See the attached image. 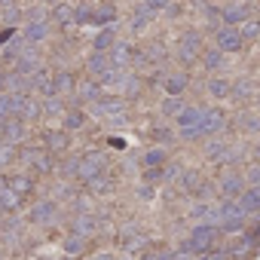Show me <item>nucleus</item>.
I'll return each instance as SVG.
<instances>
[{"label": "nucleus", "mask_w": 260, "mask_h": 260, "mask_svg": "<svg viewBox=\"0 0 260 260\" xmlns=\"http://www.w3.org/2000/svg\"><path fill=\"white\" fill-rule=\"evenodd\" d=\"M214 236H217V230H214V226H208V223H205V226H196V230L190 233V239L184 242V248H181V251H184V254L208 251V248L214 245Z\"/></svg>", "instance_id": "obj_1"}, {"label": "nucleus", "mask_w": 260, "mask_h": 260, "mask_svg": "<svg viewBox=\"0 0 260 260\" xmlns=\"http://www.w3.org/2000/svg\"><path fill=\"white\" fill-rule=\"evenodd\" d=\"M25 104H28V95H22V92H7L4 98H0V119L22 116Z\"/></svg>", "instance_id": "obj_2"}, {"label": "nucleus", "mask_w": 260, "mask_h": 260, "mask_svg": "<svg viewBox=\"0 0 260 260\" xmlns=\"http://www.w3.org/2000/svg\"><path fill=\"white\" fill-rule=\"evenodd\" d=\"M101 169H104V156H101V153H89V156H83V159H80L77 175H80L83 181L95 184V181H98V175H101Z\"/></svg>", "instance_id": "obj_3"}, {"label": "nucleus", "mask_w": 260, "mask_h": 260, "mask_svg": "<svg viewBox=\"0 0 260 260\" xmlns=\"http://www.w3.org/2000/svg\"><path fill=\"white\" fill-rule=\"evenodd\" d=\"M217 49L220 52H239L242 49V34L236 28H220L217 31Z\"/></svg>", "instance_id": "obj_4"}, {"label": "nucleus", "mask_w": 260, "mask_h": 260, "mask_svg": "<svg viewBox=\"0 0 260 260\" xmlns=\"http://www.w3.org/2000/svg\"><path fill=\"white\" fill-rule=\"evenodd\" d=\"M205 107H184L181 113H178V125L181 128H196V125H202V119H205Z\"/></svg>", "instance_id": "obj_5"}, {"label": "nucleus", "mask_w": 260, "mask_h": 260, "mask_svg": "<svg viewBox=\"0 0 260 260\" xmlns=\"http://www.w3.org/2000/svg\"><path fill=\"white\" fill-rule=\"evenodd\" d=\"M19 199L22 196H16V190L10 187V178H0V208L13 211V208H19Z\"/></svg>", "instance_id": "obj_6"}, {"label": "nucleus", "mask_w": 260, "mask_h": 260, "mask_svg": "<svg viewBox=\"0 0 260 260\" xmlns=\"http://www.w3.org/2000/svg\"><path fill=\"white\" fill-rule=\"evenodd\" d=\"M22 138H25V122H22L19 116L7 119V122H4V141L13 144V141H22Z\"/></svg>", "instance_id": "obj_7"}, {"label": "nucleus", "mask_w": 260, "mask_h": 260, "mask_svg": "<svg viewBox=\"0 0 260 260\" xmlns=\"http://www.w3.org/2000/svg\"><path fill=\"white\" fill-rule=\"evenodd\" d=\"M220 190H223V199H226V202H233L236 196H242V190H245V181H242L239 175H230V178H223Z\"/></svg>", "instance_id": "obj_8"}, {"label": "nucleus", "mask_w": 260, "mask_h": 260, "mask_svg": "<svg viewBox=\"0 0 260 260\" xmlns=\"http://www.w3.org/2000/svg\"><path fill=\"white\" fill-rule=\"evenodd\" d=\"M135 52H132V46L128 43H113V49H110V64L113 68H122V64H128V58H132Z\"/></svg>", "instance_id": "obj_9"}, {"label": "nucleus", "mask_w": 260, "mask_h": 260, "mask_svg": "<svg viewBox=\"0 0 260 260\" xmlns=\"http://www.w3.org/2000/svg\"><path fill=\"white\" fill-rule=\"evenodd\" d=\"M220 128H223V113L211 110V113H205V119H202V125H199V132H202V135H214V132H220Z\"/></svg>", "instance_id": "obj_10"}, {"label": "nucleus", "mask_w": 260, "mask_h": 260, "mask_svg": "<svg viewBox=\"0 0 260 260\" xmlns=\"http://www.w3.org/2000/svg\"><path fill=\"white\" fill-rule=\"evenodd\" d=\"M95 230H98V220H95L92 214H80V217L74 220V236H83V239H86V236H92Z\"/></svg>", "instance_id": "obj_11"}, {"label": "nucleus", "mask_w": 260, "mask_h": 260, "mask_svg": "<svg viewBox=\"0 0 260 260\" xmlns=\"http://www.w3.org/2000/svg\"><path fill=\"white\" fill-rule=\"evenodd\" d=\"M31 220H34V223H52V220H55V205H52V202H40V205L31 211Z\"/></svg>", "instance_id": "obj_12"}, {"label": "nucleus", "mask_w": 260, "mask_h": 260, "mask_svg": "<svg viewBox=\"0 0 260 260\" xmlns=\"http://www.w3.org/2000/svg\"><path fill=\"white\" fill-rule=\"evenodd\" d=\"M239 205H242V211H245V214H248V211H260V184H257V187H251V190H245Z\"/></svg>", "instance_id": "obj_13"}, {"label": "nucleus", "mask_w": 260, "mask_h": 260, "mask_svg": "<svg viewBox=\"0 0 260 260\" xmlns=\"http://www.w3.org/2000/svg\"><path fill=\"white\" fill-rule=\"evenodd\" d=\"M184 89H187V74H169V77H166V92H169L172 98H178Z\"/></svg>", "instance_id": "obj_14"}, {"label": "nucleus", "mask_w": 260, "mask_h": 260, "mask_svg": "<svg viewBox=\"0 0 260 260\" xmlns=\"http://www.w3.org/2000/svg\"><path fill=\"white\" fill-rule=\"evenodd\" d=\"M46 34H49V25H46V19H34V22L28 25V34H25V37H28V43H37V40H43Z\"/></svg>", "instance_id": "obj_15"}, {"label": "nucleus", "mask_w": 260, "mask_h": 260, "mask_svg": "<svg viewBox=\"0 0 260 260\" xmlns=\"http://www.w3.org/2000/svg\"><path fill=\"white\" fill-rule=\"evenodd\" d=\"M110 68H113V64H110V58H107L104 52H95V55L89 58V74H98V77H104Z\"/></svg>", "instance_id": "obj_16"}, {"label": "nucleus", "mask_w": 260, "mask_h": 260, "mask_svg": "<svg viewBox=\"0 0 260 260\" xmlns=\"http://www.w3.org/2000/svg\"><path fill=\"white\" fill-rule=\"evenodd\" d=\"M77 95H80L83 101H101V86L92 83V80H86V83L77 86Z\"/></svg>", "instance_id": "obj_17"}, {"label": "nucleus", "mask_w": 260, "mask_h": 260, "mask_svg": "<svg viewBox=\"0 0 260 260\" xmlns=\"http://www.w3.org/2000/svg\"><path fill=\"white\" fill-rule=\"evenodd\" d=\"M223 22H226V25H242V22H248V7H226V10H223Z\"/></svg>", "instance_id": "obj_18"}, {"label": "nucleus", "mask_w": 260, "mask_h": 260, "mask_svg": "<svg viewBox=\"0 0 260 260\" xmlns=\"http://www.w3.org/2000/svg\"><path fill=\"white\" fill-rule=\"evenodd\" d=\"M55 22H58L61 28H71V25H77V13H74L68 4H61V7H55Z\"/></svg>", "instance_id": "obj_19"}, {"label": "nucleus", "mask_w": 260, "mask_h": 260, "mask_svg": "<svg viewBox=\"0 0 260 260\" xmlns=\"http://www.w3.org/2000/svg\"><path fill=\"white\" fill-rule=\"evenodd\" d=\"M116 43V28L110 25V28H104L101 34H98V40H95V52H107V46H113Z\"/></svg>", "instance_id": "obj_20"}, {"label": "nucleus", "mask_w": 260, "mask_h": 260, "mask_svg": "<svg viewBox=\"0 0 260 260\" xmlns=\"http://www.w3.org/2000/svg\"><path fill=\"white\" fill-rule=\"evenodd\" d=\"M150 16H153V13L141 4V7L132 13V31H144V28H147V22H150Z\"/></svg>", "instance_id": "obj_21"}, {"label": "nucleus", "mask_w": 260, "mask_h": 260, "mask_svg": "<svg viewBox=\"0 0 260 260\" xmlns=\"http://www.w3.org/2000/svg\"><path fill=\"white\" fill-rule=\"evenodd\" d=\"M71 89H74V77H71L68 71L55 74V80H52V92H61V95H68Z\"/></svg>", "instance_id": "obj_22"}, {"label": "nucleus", "mask_w": 260, "mask_h": 260, "mask_svg": "<svg viewBox=\"0 0 260 260\" xmlns=\"http://www.w3.org/2000/svg\"><path fill=\"white\" fill-rule=\"evenodd\" d=\"M83 248H86V239L83 236H68L64 239V254H71V257H77V254H83Z\"/></svg>", "instance_id": "obj_23"}, {"label": "nucleus", "mask_w": 260, "mask_h": 260, "mask_svg": "<svg viewBox=\"0 0 260 260\" xmlns=\"http://www.w3.org/2000/svg\"><path fill=\"white\" fill-rule=\"evenodd\" d=\"M95 110H98V113H122V101H119V98H101V101L95 104Z\"/></svg>", "instance_id": "obj_24"}, {"label": "nucleus", "mask_w": 260, "mask_h": 260, "mask_svg": "<svg viewBox=\"0 0 260 260\" xmlns=\"http://www.w3.org/2000/svg\"><path fill=\"white\" fill-rule=\"evenodd\" d=\"M125 80H128V77L122 74V68H110V71L101 77V83H104V86H119V83H125Z\"/></svg>", "instance_id": "obj_25"}, {"label": "nucleus", "mask_w": 260, "mask_h": 260, "mask_svg": "<svg viewBox=\"0 0 260 260\" xmlns=\"http://www.w3.org/2000/svg\"><path fill=\"white\" fill-rule=\"evenodd\" d=\"M28 162H31L34 169H40V172H49V169H52V159H49L46 153H34V150H31V153H28Z\"/></svg>", "instance_id": "obj_26"}, {"label": "nucleus", "mask_w": 260, "mask_h": 260, "mask_svg": "<svg viewBox=\"0 0 260 260\" xmlns=\"http://www.w3.org/2000/svg\"><path fill=\"white\" fill-rule=\"evenodd\" d=\"M10 187L16 190V196H25V193L31 190V181H28L25 175H10Z\"/></svg>", "instance_id": "obj_27"}, {"label": "nucleus", "mask_w": 260, "mask_h": 260, "mask_svg": "<svg viewBox=\"0 0 260 260\" xmlns=\"http://www.w3.org/2000/svg\"><path fill=\"white\" fill-rule=\"evenodd\" d=\"M46 144H49V150H64L68 147V138H64V132H49L46 135Z\"/></svg>", "instance_id": "obj_28"}, {"label": "nucleus", "mask_w": 260, "mask_h": 260, "mask_svg": "<svg viewBox=\"0 0 260 260\" xmlns=\"http://www.w3.org/2000/svg\"><path fill=\"white\" fill-rule=\"evenodd\" d=\"M239 34H242V40H245V37H257V34H260V22H257V19L242 22V31H239Z\"/></svg>", "instance_id": "obj_29"}, {"label": "nucleus", "mask_w": 260, "mask_h": 260, "mask_svg": "<svg viewBox=\"0 0 260 260\" xmlns=\"http://www.w3.org/2000/svg\"><path fill=\"white\" fill-rule=\"evenodd\" d=\"M181 110H184V101H181V98H166V101H162V113H172V116H178Z\"/></svg>", "instance_id": "obj_30"}, {"label": "nucleus", "mask_w": 260, "mask_h": 260, "mask_svg": "<svg viewBox=\"0 0 260 260\" xmlns=\"http://www.w3.org/2000/svg\"><path fill=\"white\" fill-rule=\"evenodd\" d=\"M205 64H208V68H220V64H223V52H220V49H208V52H205Z\"/></svg>", "instance_id": "obj_31"}, {"label": "nucleus", "mask_w": 260, "mask_h": 260, "mask_svg": "<svg viewBox=\"0 0 260 260\" xmlns=\"http://www.w3.org/2000/svg\"><path fill=\"white\" fill-rule=\"evenodd\" d=\"M208 92H211L214 98H223V95L230 92V86H226L223 80H211V83H208Z\"/></svg>", "instance_id": "obj_32"}, {"label": "nucleus", "mask_w": 260, "mask_h": 260, "mask_svg": "<svg viewBox=\"0 0 260 260\" xmlns=\"http://www.w3.org/2000/svg\"><path fill=\"white\" fill-rule=\"evenodd\" d=\"M178 184H181L184 190H193V187L199 184V175H196V172H184V175L178 178Z\"/></svg>", "instance_id": "obj_33"}, {"label": "nucleus", "mask_w": 260, "mask_h": 260, "mask_svg": "<svg viewBox=\"0 0 260 260\" xmlns=\"http://www.w3.org/2000/svg\"><path fill=\"white\" fill-rule=\"evenodd\" d=\"M80 125H83V113L80 110H71L64 116V128H80Z\"/></svg>", "instance_id": "obj_34"}, {"label": "nucleus", "mask_w": 260, "mask_h": 260, "mask_svg": "<svg viewBox=\"0 0 260 260\" xmlns=\"http://www.w3.org/2000/svg\"><path fill=\"white\" fill-rule=\"evenodd\" d=\"M242 226H245V217H233V220H223V223H220L223 233H239Z\"/></svg>", "instance_id": "obj_35"}, {"label": "nucleus", "mask_w": 260, "mask_h": 260, "mask_svg": "<svg viewBox=\"0 0 260 260\" xmlns=\"http://www.w3.org/2000/svg\"><path fill=\"white\" fill-rule=\"evenodd\" d=\"M144 7H147L150 13H162V10L172 7V0H144Z\"/></svg>", "instance_id": "obj_36"}, {"label": "nucleus", "mask_w": 260, "mask_h": 260, "mask_svg": "<svg viewBox=\"0 0 260 260\" xmlns=\"http://www.w3.org/2000/svg\"><path fill=\"white\" fill-rule=\"evenodd\" d=\"M141 260H172V254H166V251H150V254H144Z\"/></svg>", "instance_id": "obj_37"}, {"label": "nucleus", "mask_w": 260, "mask_h": 260, "mask_svg": "<svg viewBox=\"0 0 260 260\" xmlns=\"http://www.w3.org/2000/svg\"><path fill=\"white\" fill-rule=\"evenodd\" d=\"M4 19H7L10 25H13V22H19V10H16V7H7V10H4Z\"/></svg>", "instance_id": "obj_38"}, {"label": "nucleus", "mask_w": 260, "mask_h": 260, "mask_svg": "<svg viewBox=\"0 0 260 260\" xmlns=\"http://www.w3.org/2000/svg\"><path fill=\"white\" fill-rule=\"evenodd\" d=\"M110 19H113V13H110V10H101V13H95V19H92V22L104 25V22H110Z\"/></svg>", "instance_id": "obj_39"}, {"label": "nucleus", "mask_w": 260, "mask_h": 260, "mask_svg": "<svg viewBox=\"0 0 260 260\" xmlns=\"http://www.w3.org/2000/svg\"><path fill=\"white\" fill-rule=\"evenodd\" d=\"M156 162H162V150H150V153H147V166L156 169Z\"/></svg>", "instance_id": "obj_40"}, {"label": "nucleus", "mask_w": 260, "mask_h": 260, "mask_svg": "<svg viewBox=\"0 0 260 260\" xmlns=\"http://www.w3.org/2000/svg\"><path fill=\"white\" fill-rule=\"evenodd\" d=\"M178 55H181V61H187V64L196 58V52H193V49H187V46H181V52H178Z\"/></svg>", "instance_id": "obj_41"}, {"label": "nucleus", "mask_w": 260, "mask_h": 260, "mask_svg": "<svg viewBox=\"0 0 260 260\" xmlns=\"http://www.w3.org/2000/svg\"><path fill=\"white\" fill-rule=\"evenodd\" d=\"M248 92H251V83H239V86L233 89V95H236V98H242V95H248Z\"/></svg>", "instance_id": "obj_42"}, {"label": "nucleus", "mask_w": 260, "mask_h": 260, "mask_svg": "<svg viewBox=\"0 0 260 260\" xmlns=\"http://www.w3.org/2000/svg\"><path fill=\"white\" fill-rule=\"evenodd\" d=\"M159 178L166 181V169H150L147 172V181H159Z\"/></svg>", "instance_id": "obj_43"}, {"label": "nucleus", "mask_w": 260, "mask_h": 260, "mask_svg": "<svg viewBox=\"0 0 260 260\" xmlns=\"http://www.w3.org/2000/svg\"><path fill=\"white\" fill-rule=\"evenodd\" d=\"M248 181H251V184L257 187V181H260V166H254V169H251V175H248Z\"/></svg>", "instance_id": "obj_44"}, {"label": "nucleus", "mask_w": 260, "mask_h": 260, "mask_svg": "<svg viewBox=\"0 0 260 260\" xmlns=\"http://www.w3.org/2000/svg\"><path fill=\"white\" fill-rule=\"evenodd\" d=\"M208 260H230V251H214L208 254Z\"/></svg>", "instance_id": "obj_45"}, {"label": "nucleus", "mask_w": 260, "mask_h": 260, "mask_svg": "<svg viewBox=\"0 0 260 260\" xmlns=\"http://www.w3.org/2000/svg\"><path fill=\"white\" fill-rule=\"evenodd\" d=\"M46 110H49V113H55V110H58V101H55V98H52V101H46Z\"/></svg>", "instance_id": "obj_46"}, {"label": "nucleus", "mask_w": 260, "mask_h": 260, "mask_svg": "<svg viewBox=\"0 0 260 260\" xmlns=\"http://www.w3.org/2000/svg\"><path fill=\"white\" fill-rule=\"evenodd\" d=\"M172 260H190V254H184V251H181V254H175Z\"/></svg>", "instance_id": "obj_47"}, {"label": "nucleus", "mask_w": 260, "mask_h": 260, "mask_svg": "<svg viewBox=\"0 0 260 260\" xmlns=\"http://www.w3.org/2000/svg\"><path fill=\"white\" fill-rule=\"evenodd\" d=\"M49 4H52V7H61V0H49Z\"/></svg>", "instance_id": "obj_48"}, {"label": "nucleus", "mask_w": 260, "mask_h": 260, "mask_svg": "<svg viewBox=\"0 0 260 260\" xmlns=\"http://www.w3.org/2000/svg\"><path fill=\"white\" fill-rule=\"evenodd\" d=\"M199 260H208V254H205V257H199Z\"/></svg>", "instance_id": "obj_49"}, {"label": "nucleus", "mask_w": 260, "mask_h": 260, "mask_svg": "<svg viewBox=\"0 0 260 260\" xmlns=\"http://www.w3.org/2000/svg\"><path fill=\"white\" fill-rule=\"evenodd\" d=\"M257 159H260V147H257Z\"/></svg>", "instance_id": "obj_50"}, {"label": "nucleus", "mask_w": 260, "mask_h": 260, "mask_svg": "<svg viewBox=\"0 0 260 260\" xmlns=\"http://www.w3.org/2000/svg\"><path fill=\"white\" fill-rule=\"evenodd\" d=\"M122 260H132V257H122Z\"/></svg>", "instance_id": "obj_51"}]
</instances>
